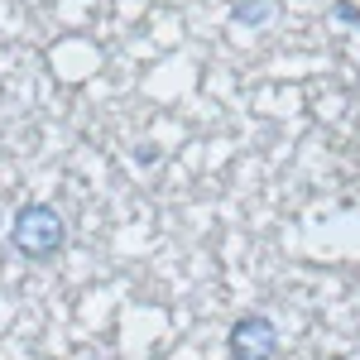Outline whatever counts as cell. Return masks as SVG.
Segmentation results:
<instances>
[{"mask_svg": "<svg viewBox=\"0 0 360 360\" xmlns=\"http://www.w3.org/2000/svg\"><path fill=\"white\" fill-rule=\"evenodd\" d=\"M10 245L20 250L25 259H39V264L58 259L68 250V221H63V212H58L53 202H25L15 212V221H10Z\"/></svg>", "mask_w": 360, "mask_h": 360, "instance_id": "1", "label": "cell"}, {"mask_svg": "<svg viewBox=\"0 0 360 360\" xmlns=\"http://www.w3.org/2000/svg\"><path fill=\"white\" fill-rule=\"evenodd\" d=\"M226 356L231 360H274L278 356V327L264 312H245L226 332Z\"/></svg>", "mask_w": 360, "mask_h": 360, "instance_id": "2", "label": "cell"}, {"mask_svg": "<svg viewBox=\"0 0 360 360\" xmlns=\"http://www.w3.org/2000/svg\"><path fill=\"white\" fill-rule=\"evenodd\" d=\"M274 15H278L274 0H236V5H231V25H245V29L269 25Z\"/></svg>", "mask_w": 360, "mask_h": 360, "instance_id": "3", "label": "cell"}, {"mask_svg": "<svg viewBox=\"0 0 360 360\" xmlns=\"http://www.w3.org/2000/svg\"><path fill=\"white\" fill-rule=\"evenodd\" d=\"M332 15H336V20H346V25H356V29H360V10L351 5V0H336V5H332Z\"/></svg>", "mask_w": 360, "mask_h": 360, "instance_id": "4", "label": "cell"}]
</instances>
